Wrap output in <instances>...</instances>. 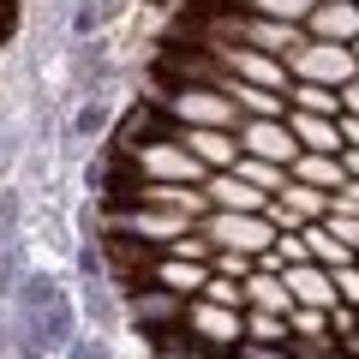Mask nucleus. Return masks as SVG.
<instances>
[{"label": "nucleus", "instance_id": "nucleus-26", "mask_svg": "<svg viewBox=\"0 0 359 359\" xmlns=\"http://www.w3.org/2000/svg\"><path fill=\"white\" fill-rule=\"evenodd\" d=\"M198 299H210V306H233V311H245V282H233V276H216L210 269V282H204V294Z\"/></svg>", "mask_w": 359, "mask_h": 359}, {"label": "nucleus", "instance_id": "nucleus-38", "mask_svg": "<svg viewBox=\"0 0 359 359\" xmlns=\"http://www.w3.org/2000/svg\"><path fill=\"white\" fill-rule=\"evenodd\" d=\"M0 30H6V0H0Z\"/></svg>", "mask_w": 359, "mask_h": 359}, {"label": "nucleus", "instance_id": "nucleus-30", "mask_svg": "<svg viewBox=\"0 0 359 359\" xmlns=\"http://www.w3.org/2000/svg\"><path fill=\"white\" fill-rule=\"evenodd\" d=\"M240 359H294V341H240Z\"/></svg>", "mask_w": 359, "mask_h": 359}, {"label": "nucleus", "instance_id": "nucleus-9", "mask_svg": "<svg viewBox=\"0 0 359 359\" xmlns=\"http://www.w3.org/2000/svg\"><path fill=\"white\" fill-rule=\"evenodd\" d=\"M174 144H186L210 174H228L240 162V132H222V126H174Z\"/></svg>", "mask_w": 359, "mask_h": 359}, {"label": "nucleus", "instance_id": "nucleus-20", "mask_svg": "<svg viewBox=\"0 0 359 359\" xmlns=\"http://www.w3.org/2000/svg\"><path fill=\"white\" fill-rule=\"evenodd\" d=\"M299 240H306V257H311V264H323V269L353 264V252H347V245L335 240V233L323 228V222H306V228H299Z\"/></svg>", "mask_w": 359, "mask_h": 359}, {"label": "nucleus", "instance_id": "nucleus-11", "mask_svg": "<svg viewBox=\"0 0 359 359\" xmlns=\"http://www.w3.org/2000/svg\"><path fill=\"white\" fill-rule=\"evenodd\" d=\"M150 282L168 287V294L198 299V294H204V282H210V264H192V257H174V252H156V257H150Z\"/></svg>", "mask_w": 359, "mask_h": 359}, {"label": "nucleus", "instance_id": "nucleus-33", "mask_svg": "<svg viewBox=\"0 0 359 359\" xmlns=\"http://www.w3.org/2000/svg\"><path fill=\"white\" fill-rule=\"evenodd\" d=\"M341 114H359V72L341 84Z\"/></svg>", "mask_w": 359, "mask_h": 359}, {"label": "nucleus", "instance_id": "nucleus-4", "mask_svg": "<svg viewBox=\"0 0 359 359\" xmlns=\"http://www.w3.org/2000/svg\"><path fill=\"white\" fill-rule=\"evenodd\" d=\"M198 233H204L210 245H222V252H269L276 245V228H269V216H252V210H210L204 222H198Z\"/></svg>", "mask_w": 359, "mask_h": 359}, {"label": "nucleus", "instance_id": "nucleus-6", "mask_svg": "<svg viewBox=\"0 0 359 359\" xmlns=\"http://www.w3.org/2000/svg\"><path fill=\"white\" fill-rule=\"evenodd\" d=\"M353 72H359V66H353V48H347V42H311L306 36L294 54H287V78H306V84L341 90Z\"/></svg>", "mask_w": 359, "mask_h": 359}, {"label": "nucleus", "instance_id": "nucleus-7", "mask_svg": "<svg viewBox=\"0 0 359 359\" xmlns=\"http://www.w3.org/2000/svg\"><path fill=\"white\" fill-rule=\"evenodd\" d=\"M126 318L138 323L144 341H150V335H168V330H180V318H186V294H168V287H156L150 276H144V282L126 294Z\"/></svg>", "mask_w": 359, "mask_h": 359}, {"label": "nucleus", "instance_id": "nucleus-16", "mask_svg": "<svg viewBox=\"0 0 359 359\" xmlns=\"http://www.w3.org/2000/svg\"><path fill=\"white\" fill-rule=\"evenodd\" d=\"M245 311H276V318H287V311H294V294H287L282 276L252 269V276H245Z\"/></svg>", "mask_w": 359, "mask_h": 359}, {"label": "nucleus", "instance_id": "nucleus-34", "mask_svg": "<svg viewBox=\"0 0 359 359\" xmlns=\"http://www.w3.org/2000/svg\"><path fill=\"white\" fill-rule=\"evenodd\" d=\"M335 126H341V150H347V144H359V114H341Z\"/></svg>", "mask_w": 359, "mask_h": 359}, {"label": "nucleus", "instance_id": "nucleus-18", "mask_svg": "<svg viewBox=\"0 0 359 359\" xmlns=\"http://www.w3.org/2000/svg\"><path fill=\"white\" fill-rule=\"evenodd\" d=\"M287 180H306V186H318V192H335L341 186V156H323V150H299L294 168H287Z\"/></svg>", "mask_w": 359, "mask_h": 359}, {"label": "nucleus", "instance_id": "nucleus-21", "mask_svg": "<svg viewBox=\"0 0 359 359\" xmlns=\"http://www.w3.org/2000/svg\"><path fill=\"white\" fill-rule=\"evenodd\" d=\"M228 174H240L245 186H257V192H269V198H276V192H282V186H287V168L264 162V156H245V150H240V162H233Z\"/></svg>", "mask_w": 359, "mask_h": 359}, {"label": "nucleus", "instance_id": "nucleus-23", "mask_svg": "<svg viewBox=\"0 0 359 359\" xmlns=\"http://www.w3.org/2000/svg\"><path fill=\"white\" fill-rule=\"evenodd\" d=\"M150 353H156V359H210V353H204V347H198V341H192V335H186V330L150 335Z\"/></svg>", "mask_w": 359, "mask_h": 359}, {"label": "nucleus", "instance_id": "nucleus-24", "mask_svg": "<svg viewBox=\"0 0 359 359\" xmlns=\"http://www.w3.org/2000/svg\"><path fill=\"white\" fill-rule=\"evenodd\" d=\"M245 341H294V330L276 311H245Z\"/></svg>", "mask_w": 359, "mask_h": 359}, {"label": "nucleus", "instance_id": "nucleus-29", "mask_svg": "<svg viewBox=\"0 0 359 359\" xmlns=\"http://www.w3.org/2000/svg\"><path fill=\"white\" fill-rule=\"evenodd\" d=\"M210 269H216V276H233V282H245V276H252V257H245V252H222V245H216V252H210Z\"/></svg>", "mask_w": 359, "mask_h": 359}, {"label": "nucleus", "instance_id": "nucleus-32", "mask_svg": "<svg viewBox=\"0 0 359 359\" xmlns=\"http://www.w3.org/2000/svg\"><path fill=\"white\" fill-rule=\"evenodd\" d=\"M294 359H347L335 341H294Z\"/></svg>", "mask_w": 359, "mask_h": 359}, {"label": "nucleus", "instance_id": "nucleus-22", "mask_svg": "<svg viewBox=\"0 0 359 359\" xmlns=\"http://www.w3.org/2000/svg\"><path fill=\"white\" fill-rule=\"evenodd\" d=\"M287 330H294V341H335L330 335V311H318V306H294L287 311Z\"/></svg>", "mask_w": 359, "mask_h": 359}, {"label": "nucleus", "instance_id": "nucleus-39", "mask_svg": "<svg viewBox=\"0 0 359 359\" xmlns=\"http://www.w3.org/2000/svg\"><path fill=\"white\" fill-rule=\"evenodd\" d=\"M353 6H359V0H353Z\"/></svg>", "mask_w": 359, "mask_h": 359}, {"label": "nucleus", "instance_id": "nucleus-1", "mask_svg": "<svg viewBox=\"0 0 359 359\" xmlns=\"http://www.w3.org/2000/svg\"><path fill=\"white\" fill-rule=\"evenodd\" d=\"M6 306H13L6 318H13L18 359H48L78 335V299L66 294V282L48 276V269H25L18 287L6 294Z\"/></svg>", "mask_w": 359, "mask_h": 359}, {"label": "nucleus", "instance_id": "nucleus-37", "mask_svg": "<svg viewBox=\"0 0 359 359\" xmlns=\"http://www.w3.org/2000/svg\"><path fill=\"white\" fill-rule=\"evenodd\" d=\"M347 48H353V66H359V36H353V42H347Z\"/></svg>", "mask_w": 359, "mask_h": 359}, {"label": "nucleus", "instance_id": "nucleus-14", "mask_svg": "<svg viewBox=\"0 0 359 359\" xmlns=\"http://www.w3.org/2000/svg\"><path fill=\"white\" fill-rule=\"evenodd\" d=\"M204 198H210V210H252V216H264V204H269V192L245 186L240 174H204Z\"/></svg>", "mask_w": 359, "mask_h": 359}, {"label": "nucleus", "instance_id": "nucleus-5", "mask_svg": "<svg viewBox=\"0 0 359 359\" xmlns=\"http://www.w3.org/2000/svg\"><path fill=\"white\" fill-rule=\"evenodd\" d=\"M180 330L192 335L204 353H233V347L245 341V311H233V306H210V299H186V318H180Z\"/></svg>", "mask_w": 359, "mask_h": 359}, {"label": "nucleus", "instance_id": "nucleus-15", "mask_svg": "<svg viewBox=\"0 0 359 359\" xmlns=\"http://www.w3.org/2000/svg\"><path fill=\"white\" fill-rule=\"evenodd\" d=\"M126 13H132V0H72V36L90 42L102 30H114Z\"/></svg>", "mask_w": 359, "mask_h": 359}, {"label": "nucleus", "instance_id": "nucleus-28", "mask_svg": "<svg viewBox=\"0 0 359 359\" xmlns=\"http://www.w3.org/2000/svg\"><path fill=\"white\" fill-rule=\"evenodd\" d=\"M323 228H330L335 240H341L347 252L359 257V210H341V216H323Z\"/></svg>", "mask_w": 359, "mask_h": 359}, {"label": "nucleus", "instance_id": "nucleus-27", "mask_svg": "<svg viewBox=\"0 0 359 359\" xmlns=\"http://www.w3.org/2000/svg\"><path fill=\"white\" fill-rule=\"evenodd\" d=\"M60 359H108V341H102V335H96V330H90V335L78 330L72 341L60 347Z\"/></svg>", "mask_w": 359, "mask_h": 359}, {"label": "nucleus", "instance_id": "nucleus-17", "mask_svg": "<svg viewBox=\"0 0 359 359\" xmlns=\"http://www.w3.org/2000/svg\"><path fill=\"white\" fill-rule=\"evenodd\" d=\"M287 126H294L299 150H323V156H341V126H335V120H318V114H299V108H287Z\"/></svg>", "mask_w": 359, "mask_h": 359}, {"label": "nucleus", "instance_id": "nucleus-12", "mask_svg": "<svg viewBox=\"0 0 359 359\" xmlns=\"http://www.w3.org/2000/svg\"><path fill=\"white\" fill-rule=\"evenodd\" d=\"M306 36L311 42H353L359 36V6L353 0H318L306 18Z\"/></svg>", "mask_w": 359, "mask_h": 359}, {"label": "nucleus", "instance_id": "nucleus-25", "mask_svg": "<svg viewBox=\"0 0 359 359\" xmlns=\"http://www.w3.org/2000/svg\"><path fill=\"white\" fill-rule=\"evenodd\" d=\"M245 6H252V13H264V18H282V25H306L318 0H245Z\"/></svg>", "mask_w": 359, "mask_h": 359}, {"label": "nucleus", "instance_id": "nucleus-31", "mask_svg": "<svg viewBox=\"0 0 359 359\" xmlns=\"http://www.w3.org/2000/svg\"><path fill=\"white\" fill-rule=\"evenodd\" d=\"M335 294H341V306L359 311V264H341V269H335Z\"/></svg>", "mask_w": 359, "mask_h": 359}, {"label": "nucleus", "instance_id": "nucleus-35", "mask_svg": "<svg viewBox=\"0 0 359 359\" xmlns=\"http://www.w3.org/2000/svg\"><path fill=\"white\" fill-rule=\"evenodd\" d=\"M341 174L359 180V144H347V150H341Z\"/></svg>", "mask_w": 359, "mask_h": 359}, {"label": "nucleus", "instance_id": "nucleus-10", "mask_svg": "<svg viewBox=\"0 0 359 359\" xmlns=\"http://www.w3.org/2000/svg\"><path fill=\"white\" fill-rule=\"evenodd\" d=\"M282 282H287V294H294V306L330 311L335 299H341V294H335V269H323V264H287Z\"/></svg>", "mask_w": 359, "mask_h": 359}, {"label": "nucleus", "instance_id": "nucleus-8", "mask_svg": "<svg viewBox=\"0 0 359 359\" xmlns=\"http://www.w3.org/2000/svg\"><path fill=\"white\" fill-rule=\"evenodd\" d=\"M240 150L245 156H264V162H276V168H294L299 138H294L287 120H240Z\"/></svg>", "mask_w": 359, "mask_h": 359}, {"label": "nucleus", "instance_id": "nucleus-13", "mask_svg": "<svg viewBox=\"0 0 359 359\" xmlns=\"http://www.w3.org/2000/svg\"><path fill=\"white\" fill-rule=\"evenodd\" d=\"M108 126H114V96H108V90H84L72 126H66V138H72V150H84V144H96Z\"/></svg>", "mask_w": 359, "mask_h": 359}, {"label": "nucleus", "instance_id": "nucleus-19", "mask_svg": "<svg viewBox=\"0 0 359 359\" xmlns=\"http://www.w3.org/2000/svg\"><path fill=\"white\" fill-rule=\"evenodd\" d=\"M287 108H299V114H318V120H341V90L294 78V84H287Z\"/></svg>", "mask_w": 359, "mask_h": 359}, {"label": "nucleus", "instance_id": "nucleus-36", "mask_svg": "<svg viewBox=\"0 0 359 359\" xmlns=\"http://www.w3.org/2000/svg\"><path fill=\"white\" fill-rule=\"evenodd\" d=\"M335 347H341L347 359H359V330H353V335H341V341H335Z\"/></svg>", "mask_w": 359, "mask_h": 359}, {"label": "nucleus", "instance_id": "nucleus-3", "mask_svg": "<svg viewBox=\"0 0 359 359\" xmlns=\"http://www.w3.org/2000/svg\"><path fill=\"white\" fill-rule=\"evenodd\" d=\"M126 162H132V174H138V180H168V186H204V174H210L186 144H174V126L156 132V138H144Z\"/></svg>", "mask_w": 359, "mask_h": 359}, {"label": "nucleus", "instance_id": "nucleus-2", "mask_svg": "<svg viewBox=\"0 0 359 359\" xmlns=\"http://www.w3.org/2000/svg\"><path fill=\"white\" fill-rule=\"evenodd\" d=\"M168 126H222V132H240V108L222 96L216 84H168L156 96Z\"/></svg>", "mask_w": 359, "mask_h": 359}]
</instances>
